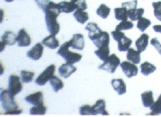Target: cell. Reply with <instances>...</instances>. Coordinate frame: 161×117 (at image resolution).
<instances>
[{
  "label": "cell",
  "mask_w": 161,
  "mask_h": 117,
  "mask_svg": "<svg viewBox=\"0 0 161 117\" xmlns=\"http://www.w3.org/2000/svg\"><path fill=\"white\" fill-rule=\"evenodd\" d=\"M21 74V80L23 81V83H31V82L33 80L34 76H35V73L32 72V71H28L23 70L20 72Z\"/></svg>",
  "instance_id": "cell-35"
},
{
  "label": "cell",
  "mask_w": 161,
  "mask_h": 117,
  "mask_svg": "<svg viewBox=\"0 0 161 117\" xmlns=\"http://www.w3.org/2000/svg\"><path fill=\"white\" fill-rule=\"evenodd\" d=\"M152 7L154 9V15L159 21H161V1L152 3Z\"/></svg>",
  "instance_id": "cell-37"
},
{
  "label": "cell",
  "mask_w": 161,
  "mask_h": 117,
  "mask_svg": "<svg viewBox=\"0 0 161 117\" xmlns=\"http://www.w3.org/2000/svg\"><path fill=\"white\" fill-rule=\"evenodd\" d=\"M152 23V22L147 18L144 17H141L140 20H138L137 23V28L140 31H145L146 29L149 27Z\"/></svg>",
  "instance_id": "cell-34"
},
{
  "label": "cell",
  "mask_w": 161,
  "mask_h": 117,
  "mask_svg": "<svg viewBox=\"0 0 161 117\" xmlns=\"http://www.w3.org/2000/svg\"><path fill=\"white\" fill-rule=\"evenodd\" d=\"M22 89H23V84L19 76H18L17 75H11L8 80V90L14 96H16L21 92Z\"/></svg>",
  "instance_id": "cell-6"
},
{
  "label": "cell",
  "mask_w": 161,
  "mask_h": 117,
  "mask_svg": "<svg viewBox=\"0 0 161 117\" xmlns=\"http://www.w3.org/2000/svg\"><path fill=\"white\" fill-rule=\"evenodd\" d=\"M137 3H138L137 0H133V1H130V2L123 3L122 7H125L126 9L128 11V10L131 9H136L137 7Z\"/></svg>",
  "instance_id": "cell-39"
},
{
  "label": "cell",
  "mask_w": 161,
  "mask_h": 117,
  "mask_svg": "<svg viewBox=\"0 0 161 117\" xmlns=\"http://www.w3.org/2000/svg\"><path fill=\"white\" fill-rule=\"evenodd\" d=\"M31 43V39L25 29H21L17 34V43L19 47H28Z\"/></svg>",
  "instance_id": "cell-9"
},
{
  "label": "cell",
  "mask_w": 161,
  "mask_h": 117,
  "mask_svg": "<svg viewBox=\"0 0 161 117\" xmlns=\"http://www.w3.org/2000/svg\"><path fill=\"white\" fill-rule=\"evenodd\" d=\"M0 99H1V103H2L3 109L4 110V113L19 108L18 104L14 100V96L9 90L2 89Z\"/></svg>",
  "instance_id": "cell-3"
},
{
  "label": "cell",
  "mask_w": 161,
  "mask_h": 117,
  "mask_svg": "<svg viewBox=\"0 0 161 117\" xmlns=\"http://www.w3.org/2000/svg\"><path fill=\"white\" fill-rule=\"evenodd\" d=\"M143 13H144V9L143 8H136V9H131L128 11V18L131 20V21H136L139 20L142 16H143Z\"/></svg>",
  "instance_id": "cell-26"
},
{
  "label": "cell",
  "mask_w": 161,
  "mask_h": 117,
  "mask_svg": "<svg viewBox=\"0 0 161 117\" xmlns=\"http://www.w3.org/2000/svg\"><path fill=\"white\" fill-rule=\"evenodd\" d=\"M140 70H141V73L143 75L147 76L156 71V67L153 64H150L149 62H144L140 65Z\"/></svg>",
  "instance_id": "cell-27"
},
{
  "label": "cell",
  "mask_w": 161,
  "mask_h": 117,
  "mask_svg": "<svg viewBox=\"0 0 161 117\" xmlns=\"http://www.w3.org/2000/svg\"><path fill=\"white\" fill-rule=\"evenodd\" d=\"M148 35L143 33V34H142L141 36H140V38L136 41V47L137 50H138L140 53L144 52L146 50V48H147V44H148Z\"/></svg>",
  "instance_id": "cell-17"
},
{
  "label": "cell",
  "mask_w": 161,
  "mask_h": 117,
  "mask_svg": "<svg viewBox=\"0 0 161 117\" xmlns=\"http://www.w3.org/2000/svg\"><path fill=\"white\" fill-rule=\"evenodd\" d=\"M55 64H52L49 67L46 68L43 72L39 75V76L36 78V84L39 86H43L45 85L55 75Z\"/></svg>",
  "instance_id": "cell-5"
},
{
  "label": "cell",
  "mask_w": 161,
  "mask_h": 117,
  "mask_svg": "<svg viewBox=\"0 0 161 117\" xmlns=\"http://www.w3.org/2000/svg\"><path fill=\"white\" fill-rule=\"evenodd\" d=\"M50 84L53 88L54 92H58V91L61 90V89L64 87V82L58 78L56 75H54L51 80H50Z\"/></svg>",
  "instance_id": "cell-28"
},
{
  "label": "cell",
  "mask_w": 161,
  "mask_h": 117,
  "mask_svg": "<svg viewBox=\"0 0 161 117\" xmlns=\"http://www.w3.org/2000/svg\"><path fill=\"white\" fill-rule=\"evenodd\" d=\"M80 114L81 115H96V111L94 110L93 106L90 105H83L80 107Z\"/></svg>",
  "instance_id": "cell-33"
},
{
  "label": "cell",
  "mask_w": 161,
  "mask_h": 117,
  "mask_svg": "<svg viewBox=\"0 0 161 117\" xmlns=\"http://www.w3.org/2000/svg\"><path fill=\"white\" fill-rule=\"evenodd\" d=\"M58 6H59V7H60L61 11L64 13L73 12V11L76 9V7H75V5L71 2H66V1H63V2L58 3Z\"/></svg>",
  "instance_id": "cell-30"
},
{
  "label": "cell",
  "mask_w": 161,
  "mask_h": 117,
  "mask_svg": "<svg viewBox=\"0 0 161 117\" xmlns=\"http://www.w3.org/2000/svg\"><path fill=\"white\" fill-rule=\"evenodd\" d=\"M42 43L44 46H46L47 47H49L51 49H55V48H57L59 46V42L55 38V35H51L49 36H47L46 38L43 39Z\"/></svg>",
  "instance_id": "cell-19"
},
{
  "label": "cell",
  "mask_w": 161,
  "mask_h": 117,
  "mask_svg": "<svg viewBox=\"0 0 161 117\" xmlns=\"http://www.w3.org/2000/svg\"><path fill=\"white\" fill-rule=\"evenodd\" d=\"M70 47H71V46H70L69 41L65 42V43H64V44H62V46L59 47L57 54L60 55L61 57H63V58L67 61V63H69V64H71L78 63L79 61L81 60L82 55L79 53L70 52Z\"/></svg>",
  "instance_id": "cell-2"
},
{
  "label": "cell",
  "mask_w": 161,
  "mask_h": 117,
  "mask_svg": "<svg viewBox=\"0 0 161 117\" xmlns=\"http://www.w3.org/2000/svg\"><path fill=\"white\" fill-rule=\"evenodd\" d=\"M127 58L130 62L133 63L135 64H140V52L138 50L136 51L133 48H129L127 51Z\"/></svg>",
  "instance_id": "cell-20"
},
{
  "label": "cell",
  "mask_w": 161,
  "mask_h": 117,
  "mask_svg": "<svg viewBox=\"0 0 161 117\" xmlns=\"http://www.w3.org/2000/svg\"><path fill=\"white\" fill-rule=\"evenodd\" d=\"M141 99L143 105L145 108H151L155 102L154 99H153V92L152 90L147 91V92L142 93Z\"/></svg>",
  "instance_id": "cell-18"
},
{
  "label": "cell",
  "mask_w": 161,
  "mask_h": 117,
  "mask_svg": "<svg viewBox=\"0 0 161 117\" xmlns=\"http://www.w3.org/2000/svg\"><path fill=\"white\" fill-rule=\"evenodd\" d=\"M36 3H37V5L39 6V7L40 9L43 10V11L46 9L47 6L48 5V3H50V0H35Z\"/></svg>",
  "instance_id": "cell-41"
},
{
  "label": "cell",
  "mask_w": 161,
  "mask_h": 117,
  "mask_svg": "<svg viewBox=\"0 0 161 117\" xmlns=\"http://www.w3.org/2000/svg\"><path fill=\"white\" fill-rule=\"evenodd\" d=\"M77 68L75 67L73 64L67 63V64H62L58 68V74L60 75L61 76L64 77V79H67L69 76H71V75L75 72Z\"/></svg>",
  "instance_id": "cell-10"
},
{
  "label": "cell",
  "mask_w": 161,
  "mask_h": 117,
  "mask_svg": "<svg viewBox=\"0 0 161 117\" xmlns=\"http://www.w3.org/2000/svg\"><path fill=\"white\" fill-rule=\"evenodd\" d=\"M95 54L99 57V59L102 61H106L110 55V49L108 46H103L98 48L97 51L95 52Z\"/></svg>",
  "instance_id": "cell-25"
},
{
  "label": "cell",
  "mask_w": 161,
  "mask_h": 117,
  "mask_svg": "<svg viewBox=\"0 0 161 117\" xmlns=\"http://www.w3.org/2000/svg\"><path fill=\"white\" fill-rule=\"evenodd\" d=\"M86 30L88 31V37L91 40H94L102 31L100 28L98 27V25L96 23H89L86 26Z\"/></svg>",
  "instance_id": "cell-15"
},
{
  "label": "cell",
  "mask_w": 161,
  "mask_h": 117,
  "mask_svg": "<svg viewBox=\"0 0 161 117\" xmlns=\"http://www.w3.org/2000/svg\"><path fill=\"white\" fill-rule=\"evenodd\" d=\"M46 112L47 108L43 105V103L39 105H34V107H32L30 109V114L32 115H43L46 114Z\"/></svg>",
  "instance_id": "cell-31"
},
{
  "label": "cell",
  "mask_w": 161,
  "mask_h": 117,
  "mask_svg": "<svg viewBox=\"0 0 161 117\" xmlns=\"http://www.w3.org/2000/svg\"><path fill=\"white\" fill-rule=\"evenodd\" d=\"M71 2L76 7V10L81 9L83 10V11H85L87 8V4L86 3V0H71Z\"/></svg>",
  "instance_id": "cell-38"
},
{
  "label": "cell",
  "mask_w": 161,
  "mask_h": 117,
  "mask_svg": "<svg viewBox=\"0 0 161 117\" xmlns=\"http://www.w3.org/2000/svg\"><path fill=\"white\" fill-rule=\"evenodd\" d=\"M120 67L123 70V72L128 78L136 76L138 74V68L135 64L128 61H124L120 64Z\"/></svg>",
  "instance_id": "cell-7"
},
{
  "label": "cell",
  "mask_w": 161,
  "mask_h": 117,
  "mask_svg": "<svg viewBox=\"0 0 161 117\" xmlns=\"http://www.w3.org/2000/svg\"><path fill=\"white\" fill-rule=\"evenodd\" d=\"M112 36H113V39H115V41H117V42L125 36L124 32L121 31L116 30V29H115V31H112Z\"/></svg>",
  "instance_id": "cell-40"
},
{
  "label": "cell",
  "mask_w": 161,
  "mask_h": 117,
  "mask_svg": "<svg viewBox=\"0 0 161 117\" xmlns=\"http://www.w3.org/2000/svg\"><path fill=\"white\" fill-rule=\"evenodd\" d=\"M95 46L96 47L99 48L103 46H108L110 43V36L107 31H102L100 32V34L93 40Z\"/></svg>",
  "instance_id": "cell-11"
},
{
  "label": "cell",
  "mask_w": 161,
  "mask_h": 117,
  "mask_svg": "<svg viewBox=\"0 0 161 117\" xmlns=\"http://www.w3.org/2000/svg\"><path fill=\"white\" fill-rule=\"evenodd\" d=\"M133 27H134V25H133V23L131 22L126 20V21H122L119 24L117 25L115 29L119 31L130 30V29L133 28Z\"/></svg>",
  "instance_id": "cell-36"
},
{
  "label": "cell",
  "mask_w": 161,
  "mask_h": 117,
  "mask_svg": "<svg viewBox=\"0 0 161 117\" xmlns=\"http://www.w3.org/2000/svg\"><path fill=\"white\" fill-rule=\"evenodd\" d=\"M110 12H111V8L107 7L105 4H101L99 7H98L96 13L99 16H100L102 19H107L109 15Z\"/></svg>",
  "instance_id": "cell-32"
},
{
  "label": "cell",
  "mask_w": 161,
  "mask_h": 117,
  "mask_svg": "<svg viewBox=\"0 0 161 117\" xmlns=\"http://www.w3.org/2000/svg\"><path fill=\"white\" fill-rule=\"evenodd\" d=\"M17 42V36L12 31H7L4 32V34L2 36L1 38V43H4L6 45H10L12 46Z\"/></svg>",
  "instance_id": "cell-16"
},
{
  "label": "cell",
  "mask_w": 161,
  "mask_h": 117,
  "mask_svg": "<svg viewBox=\"0 0 161 117\" xmlns=\"http://www.w3.org/2000/svg\"><path fill=\"white\" fill-rule=\"evenodd\" d=\"M132 43V40L130 38L124 36L121 39L118 41V50L119 52H126L130 48Z\"/></svg>",
  "instance_id": "cell-22"
},
{
  "label": "cell",
  "mask_w": 161,
  "mask_h": 117,
  "mask_svg": "<svg viewBox=\"0 0 161 117\" xmlns=\"http://www.w3.org/2000/svg\"><path fill=\"white\" fill-rule=\"evenodd\" d=\"M112 86L114 90L118 93L119 96L125 94L127 92V87L122 79H114L112 80Z\"/></svg>",
  "instance_id": "cell-13"
},
{
  "label": "cell",
  "mask_w": 161,
  "mask_h": 117,
  "mask_svg": "<svg viewBox=\"0 0 161 117\" xmlns=\"http://www.w3.org/2000/svg\"><path fill=\"white\" fill-rule=\"evenodd\" d=\"M94 110L96 111V114H100L103 115H108V112H107L105 108H106V103H105L104 99H99L96 103L93 105Z\"/></svg>",
  "instance_id": "cell-24"
},
{
  "label": "cell",
  "mask_w": 161,
  "mask_h": 117,
  "mask_svg": "<svg viewBox=\"0 0 161 117\" xmlns=\"http://www.w3.org/2000/svg\"><path fill=\"white\" fill-rule=\"evenodd\" d=\"M153 30L157 33H161V25H155L153 26Z\"/></svg>",
  "instance_id": "cell-44"
},
{
  "label": "cell",
  "mask_w": 161,
  "mask_h": 117,
  "mask_svg": "<svg viewBox=\"0 0 161 117\" xmlns=\"http://www.w3.org/2000/svg\"><path fill=\"white\" fill-rule=\"evenodd\" d=\"M151 113L147 114L148 115H161V94L158 97L157 100L151 107Z\"/></svg>",
  "instance_id": "cell-29"
},
{
  "label": "cell",
  "mask_w": 161,
  "mask_h": 117,
  "mask_svg": "<svg viewBox=\"0 0 161 117\" xmlns=\"http://www.w3.org/2000/svg\"><path fill=\"white\" fill-rule=\"evenodd\" d=\"M14 0H5V2L7 3H11V2H13Z\"/></svg>",
  "instance_id": "cell-45"
},
{
  "label": "cell",
  "mask_w": 161,
  "mask_h": 117,
  "mask_svg": "<svg viewBox=\"0 0 161 117\" xmlns=\"http://www.w3.org/2000/svg\"><path fill=\"white\" fill-rule=\"evenodd\" d=\"M115 12V17L117 20L119 21H126L128 19V10L125 7H117L114 10Z\"/></svg>",
  "instance_id": "cell-23"
},
{
  "label": "cell",
  "mask_w": 161,
  "mask_h": 117,
  "mask_svg": "<svg viewBox=\"0 0 161 117\" xmlns=\"http://www.w3.org/2000/svg\"><path fill=\"white\" fill-rule=\"evenodd\" d=\"M159 52V53L161 55V48H160V50H159V52Z\"/></svg>",
  "instance_id": "cell-46"
},
{
  "label": "cell",
  "mask_w": 161,
  "mask_h": 117,
  "mask_svg": "<svg viewBox=\"0 0 161 117\" xmlns=\"http://www.w3.org/2000/svg\"><path fill=\"white\" fill-rule=\"evenodd\" d=\"M73 16H74V18L76 20V21L78 22V23H81V24L85 23L89 20V16L87 12H86V11L81 9L76 10L74 12V14H73Z\"/></svg>",
  "instance_id": "cell-21"
},
{
  "label": "cell",
  "mask_w": 161,
  "mask_h": 117,
  "mask_svg": "<svg viewBox=\"0 0 161 117\" xmlns=\"http://www.w3.org/2000/svg\"><path fill=\"white\" fill-rule=\"evenodd\" d=\"M22 113V110L17 108V109H14V110H11L8 112H6L4 113V115H19Z\"/></svg>",
  "instance_id": "cell-43"
},
{
  "label": "cell",
  "mask_w": 161,
  "mask_h": 117,
  "mask_svg": "<svg viewBox=\"0 0 161 117\" xmlns=\"http://www.w3.org/2000/svg\"><path fill=\"white\" fill-rule=\"evenodd\" d=\"M25 101L32 105H39L43 103V97L42 92L33 93L25 98Z\"/></svg>",
  "instance_id": "cell-14"
},
{
  "label": "cell",
  "mask_w": 161,
  "mask_h": 117,
  "mask_svg": "<svg viewBox=\"0 0 161 117\" xmlns=\"http://www.w3.org/2000/svg\"><path fill=\"white\" fill-rule=\"evenodd\" d=\"M70 46L71 48L76 50H82L84 48V39L82 34H75L72 36V39L69 41Z\"/></svg>",
  "instance_id": "cell-12"
},
{
  "label": "cell",
  "mask_w": 161,
  "mask_h": 117,
  "mask_svg": "<svg viewBox=\"0 0 161 117\" xmlns=\"http://www.w3.org/2000/svg\"><path fill=\"white\" fill-rule=\"evenodd\" d=\"M151 44L157 50V52H159V50H160L161 44L159 43V41L158 40L157 38H153V39H152V40H151Z\"/></svg>",
  "instance_id": "cell-42"
},
{
  "label": "cell",
  "mask_w": 161,
  "mask_h": 117,
  "mask_svg": "<svg viewBox=\"0 0 161 117\" xmlns=\"http://www.w3.org/2000/svg\"><path fill=\"white\" fill-rule=\"evenodd\" d=\"M43 53V43H38L36 44L31 50L27 52V55L28 58H31L32 60H39L42 57Z\"/></svg>",
  "instance_id": "cell-8"
},
{
  "label": "cell",
  "mask_w": 161,
  "mask_h": 117,
  "mask_svg": "<svg viewBox=\"0 0 161 117\" xmlns=\"http://www.w3.org/2000/svg\"><path fill=\"white\" fill-rule=\"evenodd\" d=\"M120 64L121 63L119 57H117L115 54H112V55H109L108 59L104 61L103 64L99 66V69L103 70V71H106L112 74V73L115 72L116 68H118V66L120 65Z\"/></svg>",
  "instance_id": "cell-4"
},
{
  "label": "cell",
  "mask_w": 161,
  "mask_h": 117,
  "mask_svg": "<svg viewBox=\"0 0 161 117\" xmlns=\"http://www.w3.org/2000/svg\"><path fill=\"white\" fill-rule=\"evenodd\" d=\"M45 12V20H46L47 27L51 35L56 36L60 30L59 23L57 22L58 16L62 12L60 7L58 3L50 2L47 6Z\"/></svg>",
  "instance_id": "cell-1"
}]
</instances>
